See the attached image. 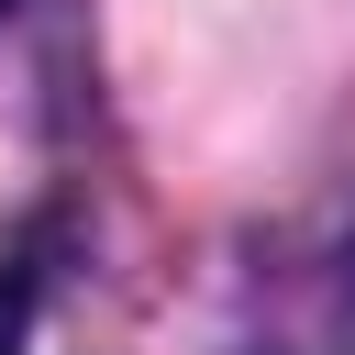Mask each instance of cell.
Returning <instances> with one entry per match:
<instances>
[{
    "mask_svg": "<svg viewBox=\"0 0 355 355\" xmlns=\"http://www.w3.org/2000/svg\"><path fill=\"white\" fill-rule=\"evenodd\" d=\"M0 355H22V277H0Z\"/></svg>",
    "mask_w": 355,
    "mask_h": 355,
    "instance_id": "6da1fadb",
    "label": "cell"
},
{
    "mask_svg": "<svg viewBox=\"0 0 355 355\" xmlns=\"http://www.w3.org/2000/svg\"><path fill=\"white\" fill-rule=\"evenodd\" d=\"M0 11H11V0H0Z\"/></svg>",
    "mask_w": 355,
    "mask_h": 355,
    "instance_id": "7a4b0ae2",
    "label": "cell"
}]
</instances>
